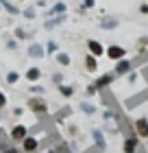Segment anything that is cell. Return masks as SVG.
<instances>
[{"label":"cell","mask_w":148,"mask_h":153,"mask_svg":"<svg viewBox=\"0 0 148 153\" xmlns=\"http://www.w3.org/2000/svg\"><path fill=\"white\" fill-rule=\"evenodd\" d=\"M124 153H135V138H129L124 142Z\"/></svg>","instance_id":"7c38bea8"},{"label":"cell","mask_w":148,"mask_h":153,"mask_svg":"<svg viewBox=\"0 0 148 153\" xmlns=\"http://www.w3.org/2000/svg\"><path fill=\"white\" fill-rule=\"evenodd\" d=\"M29 107L33 109L35 114H44V112H46V103L41 101V99H31V101H29Z\"/></svg>","instance_id":"ba28073f"},{"label":"cell","mask_w":148,"mask_h":153,"mask_svg":"<svg viewBox=\"0 0 148 153\" xmlns=\"http://www.w3.org/2000/svg\"><path fill=\"white\" fill-rule=\"evenodd\" d=\"M59 90H61L63 96H72V94H74V88H70V85H61Z\"/></svg>","instance_id":"2e32d148"},{"label":"cell","mask_w":148,"mask_h":153,"mask_svg":"<svg viewBox=\"0 0 148 153\" xmlns=\"http://www.w3.org/2000/svg\"><path fill=\"white\" fill-rule=\"evenodd\" d=\"M113 79H116V74H111V72H109V74H102L100 79L94 83V88H96V90H102V88L111 85V83H113Z\"/></svg>","instance_id":"52a82bcc"},{"label":"cell","mask_w":148,"mask_h":153,"mask_svg":"<svg viewBox=\"0 0 148 153\" xmlns=\"http://www.w3.org/2000/svg\"><path fill=\"white\" fill-rule=\"evenodd\" d=\"M26 79L33 81V83H35V81H39V79H41V68H35V66L29 68V70H26Z\"/></svg>","instance_id":"9c48e42d"},{"label":"cell","mask_w":148,"mask_h":153,"mask_svg":"<svg viewBox=\"0 0 148 153\" xmlns=\"http://www.w3.org/2000/svg\"><path fill=\"white\" fill-rule=\"evenodd\" d=\"M85 66H87L89 72H96L98 70V61H96L94 55H87V57H85Z\"/></svg>","instance_id":"8fae6325"},{"label":"cell","mask_w":148,"mask_h":153,"mask_svg":"<svg viewBox=\"0 0 148 153\" xmlns=\"http://www.w3.org/2000/svg\"><path fill=\"white\" fill-rule=\"evenodd\" d=\"M4 153H18V151H15V149H7Z\"/></svg>","instance_id":"d4e9b609"},{"label":"cell","mask_w":148,"mask_h":153,"mask_svg":"<svg viewBox=\"0 0 148 153\" xmlns=\"http://www.w3.org/2000/svg\"><path fill=\"white\" fill-rule=\"evenodd\" d=\"M37 147H39V140H37V138L26 136L24 140H22V149H24V153H33V151H37Z\"/></svg>","instance_id":"277c9868"},{"label":"cell","mask_w":148,"mask_h":153,"mask_svg":"<svg viewBox=\"0 0 148 153\" xmlns=\"http://www.w3.org/2000/svg\"><path fill=\"white\" fill-rule=\"evenodd\" d=\"M135 131H137L139 138L148 140V118L146 116H142V118H137V120H135Z\"/></svg>","instance_id":"7a4b0ae2"},{"label":"cell","mask_w":148,"mask_h":153,"mask_svg":"<svg viewBox=\"0 0 148 153\" xmlns=\"http://www.w3.org/2000/svg\"><path fill=\"white\" fill-rule=\"evenodd\" d=\"M26 136H29V131H26L24 125H15V127L11 129V138H13V140H18V142H22Z\"/></svg>","instance_id":"8992f818"},{"label":"cell","mask_w":148,"mask_h":153,"mask_svg":"<svg viewBox=\"0 0 148 153\" xmlns=\"http://www.w3.org/2000/svg\"><path fill=\"white\" fill-rule=\"evenodd\" d=\"M18 79H20L18 72H9L7 74V83H18Z\"/></svg>","instance_id":"e0dca14e"},{"label":"cell","mask_w":148,"mask_h":153,"mask_svg":"<svg viewBox=\"0 0 148 153\" xmlns=\"http://www.w3.org/2000/svg\"><path fill=\"white\" fill-rule=\"evenodd\" d=\"M63 11H66V4L59 2V4H54V7H52V11L48 13V16H52V13H63Z\"/></svg>","instance_id":"9a60e30c"},{"label":"cell","mask_w":148,"mask_h":153,"mask_svg":"<svg viewBox=\"0 0 148 153\" xmlns=\"http://www.w3.org/2000/svg\"><path fill=\"white\" fill-rule=\"evenodd\" d=\"M15 37H18V39H24V37H29V33H26L24 29H18V31H15Z\"/></svg>","instance_id":"ac0fdd59"},{"label":"cell","mask_w":148,"mask_h":153,"mask_svg":"<svg viewBox=\"0 0 148 153\" xmlns=\"http://www.w3.org/2000/svg\"><path fill=\"white\" fill-rule=\"evenodd\" d=\"M57 59H59V64H61V66H70V55L59 53V55H57Z\"/></svg>","instance_id":"4fadbf2b"},{"label":"cell","mask_w":148,"mask_h":153,"mask_svg":"<svg viewBox=\"0 0 148 153\" xmlns=\"http://www.w3.org/2000/svg\"><path fill=\"white\" fill-rule=\"evenodd\" d=\"M0 4H2V7H4V9H7V11H11V13H13V16H18V9H15V7H13L11 2H7V0H0Z\"/></svg>","instance_id":"5bb4252c"},{"label":"cell","mask_w":148,"mask_h":153,"mask_svg":"<svg viewBox=\"0 0 148 153\" xmlns=\"http://www.w3.org/2000/svg\"><path fill=\"white\" fill-rule=\"evenodd\" d=\"M87 48H89V55H94V57H100L102 53H107V48H105L98 39H89L87 42Z\"/></svg>","instance_id":"3957f363"},{"label":"cell","mask_w":148,"mask_h":153,"mask_svg":"<svg viewBox=\"0 0 148 153\" xmlns=\"http://www.w3.org/2000/svg\"><path fill=\"white\" fill-rule=\"evenodd\" d=\"M29 57H35V59H37V57H44V46H41V44H33V46L29 48Z\"/></svg>","instance_id":"30bf717a"},{"label":"cell","mask_w":148,"mask_h":153,"mask_svg":"<svg viewBox=\"0 0 148 153\" xmlns=\"http://www.w3.org/2000/svg\"><path fill=\"white\" fill-rule=\"evenodd\" d=\"M139 11H142V13H146V16H148V4H146V2H144V4H142V7H139Z\"/></svg>","instance_id":"603a6c76"},{"label":"cell","mask_w":148,"mask_h":153,"mask_svg":"<svg viewBox=\"0 0 148 153\" xmlns=\"http://www.w3.org/2000/svg\"><path fill=\"white\" fill-rule=\"evenodd\" d=\"M57 51V44H54V42H48V53H54Z\"/></svg>","instance_id":"44dd1931"},{"label":"cell","mask_w":148,"mask_h":153,"mask_svg":"<svg viewBox=\"0 0 148 153\" xmlns=\"http://www.w3.org/2000/svg\"><path fill=\"white\" fill-rule=\"evenodd\" d=\"M24 16L29 18V20H33V18H35V11H33V9H26V11H24Z\"/></svg>","instance_id":"ffe728a7"},{"label":"cell","mask_w":148,"mask_h":153,"mask_svg":"<svg viewBox=\"0 0 148 153\" xmlns=\"http://www.w3.org/2000/svg\"><path fill=\"white\" fill-rule=\"evenodd\" d=\"M96 4V0H85V7H94Z\"/></svg>","instance_id":"cb8c5ba5"},{"label":"cell","mask_w":148,"mask_h":153,"mask_svg":"<svg viewBox=\"0 0 148 153\" xmlns=\"http://www.w3.org/2000/svg\"><path fill=\"white\" fill-rule=\"evenodd\" d=\"M107 57L113 59V61H120V59L126 57V48L120 46V44H111V46H107Z\"/></svg>","instance_id":"6da1fadb"},{"label":"cell","mask_w":148,"mask_h":153,"mask_svg":"<svg viewBox=\"0 0 148 153\" xmlns=\"http://www.w3.org/2000/svg\"><path fill=\"white\" fill-rule=\"evenodd\" d=\"M81 107H83V109H85V112H87V114H94V107H91V105H85V103H83V105H81Z\"/></svg>","instance_id":"7402d4cb"},{"label":"cell","mask_w":148,"mask_h":153,"mask_svg":"<svg viewBox=\"0 0 148 153\" xmlns=\"http://www.w3.org/2000/svg\"><path fill=\"white\" fill-rule=\"evenodd\" d=\"M133 70V64H131V59H120L118 64H116V74H126V72H131Z\"/></svg>","instance_id":"5b68a950"},{"label":"cell","mask_w":148,"mask_h":153,"mask_svg":"<svg viewBox=\"0 0 148 153\" xmlns=\"http://www.w3.org/2000/svg\"><path fill=\"white\" fill-rule=\"evenodd\" d=\"M4 105H7V94L0 92V107H4Z\"/></svg>","instance_id":"d6986e66"}]
</instances>
